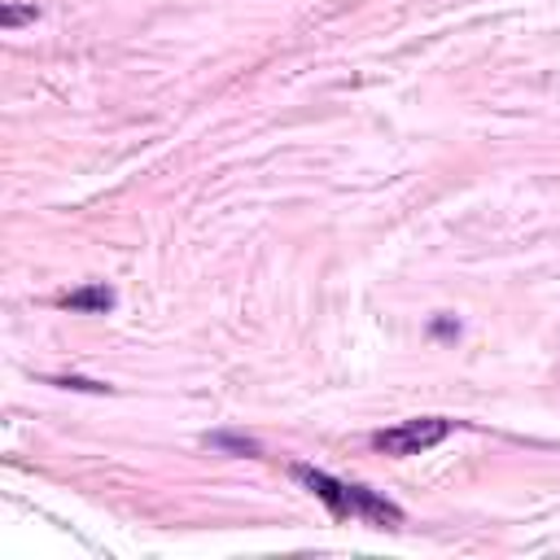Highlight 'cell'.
<instances>
[{
	"label": "cell",
	"mask_w": 560,
	"mask_h": 560,
	"mask_svg": "<svg viewBox=\"0 0 560 560\" xmlns=\"http://www.w3.org/2000/svg\"><path fill=\"white\" fill-rule=\"evenodd\" d=\"M61 306H70V311H109V306H114V289H105V284H88V289L66 293Z\"/></svg>",
	"instance_id": "3957f363"
},
{
	"label": "cell",
	"mask_w": 560,
	"mask_h": 560,
	"mask_svg": "<svg viewBox=\"0 0 560 560\" xmlns=\"http://www.w3.org/2000/svg\"><path fill=\"white\" fill-rule=\"evenodd\" d=\"M451 429H455V424L442 420V416H416V420H398V424L372 433V446L385 451V455H420V451L446 442Z\"/></svg>",
	"instance_id": "7a4b0ae2"
},
{
	"label": "cell",
	"mask_w": 560,
	"mask_h": 560,
	"mask_svg": "<svg viewBox=\"0 0 560 560\" xmlns=\"http://www.w3.org/2000/svg\"><path fill=\"white\" fill-rule=\"evenodd\" d=\"M210 442H214V446H228V451H245V455H254V451H258L254 442H245V438H223V433H219V438H210Z\"/></svg>",
	"instance_id": "5b68a950"
},
{
	"label": "cell",
	"mask_w": 560,
	"mask_h": 560,
	"mask_svg": "<svg viewBox=\"0 0 560 560\" xmlns=\"http://www.w3.org/2000/svg\"><path fill=\"white\" fill-rule=\"evenodd\" d=\"M293 477L337 516V521H346V516H359V521H372V525H385V529H398L402 525V508L398 503H389V499H381L376 490H368V486H354V481H337L332 472H324V468H306V464H293Z\"/></svg>",
	"instance_id": "6da1fadb"
},
{
	"label": "cell",
	"mask_w": 560,
	"mask_h": 560,
	"mask_svg": "<svg viewBox=\"0 0 560 560\" xmlns=\"http://www.w3.org/2000/svg\"><path fill=\"white\" fill-rule=\"evenodd\" d=\"M39 18V9L35 4H4V13H0V22L13 31V26H22V22H35Z\"/></svg>",
	"instance_id": "277c9868"
}]
</instances>
